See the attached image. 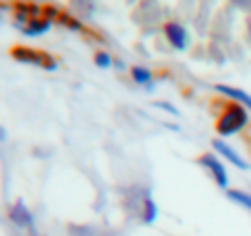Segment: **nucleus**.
I'll return each instance as SVG.
<instances>
[{
  "label": "nucleus",
  "mask_w": 251,
  "mask_h": 236,
  "mask_svg": "<svg viewBox=\"0 0 251 236\" xmlns=\"http://www.w3.org/2000/svg\"><path fill=\"white\" fill-rule=\"evenodd\" d=\"M249 124V110L240 104H229L225 110L221 113L216 122V132L223 137H231L236 132H240L245 126Z\"/></svg>",
  "instance_id": "1"
},
{
  "label": "nucleus",
  "mask_w": 251,
  "mask_h": 236,
  "mask_svg": "<svg viewBox=\"0 0 251 236\" xmlns=\"http://www.w3.org/2000/svg\"><path fill=\"white\" fill-rule=\"evenodd\" d=\"M199 161H201V166H205L209 170V175H212V179L216 181L218 188H223L227 192V190H229V172H227L225 163L221 161V157L214 153H205Z\"/></svg>",
  "instance_id": "2"
},
{
  "label": "nucleus",
  "mask_w": 251,
  "mask_h": 236,
  "mask_svg": "<svg viewBox=\"0 0 251 236\" xmlns=\"http://www.w3.org/2000/svg\"><path fill=\"white\" fill-rule=\"evenodd\" d=\"M163 33L174 51H187V47H190V33H187V29L181 22H176V20L165 22Z\"/></svg>",
  "instance_id": "3"
},
{
  "label": "nucleus",
  "mask_w": 251,
  "mask_h": 236,
  "mask_svg": "<svg viewBox=\"0 0 251 236\" xmlns=\"http://www.w3.org/2000/svg\"><path fill=\"white\" fill-rule=\"evenodd\" d=\"M212 148H214V153H216L218 157L227 159V161H229L234 168H238V170H249V163L245 161V159L240 157V155L236 153V150L231 148L229 144H227V141H223V139H214V141H212Z\"/></svg>",
  "instance_id": "4"
},
{
  "label": "nucleus",
  "mask_w": 251,
  "mask_h": 236,
  "mask_svg": "<svg viewBox=\"0 0 251 236\" xmlns=\"http://www.w3.org/2000/svg\"><path fill=\"white\" fill-rule=\"evenodd\" d=\"M9 219H11L13 225L18 228H25V230H33V214L31 210L25 206V201H16L9 210Z\"/></svg>",
  "instance_id": "5"
},
{
  "label": "nucleus",
  "mask_w": 251,
  "mask_h": 236,
  "mask_svg": "<svg viewBox=\"0 0 251 236\" xmlns=\"http://www.w3.org/2000/svg\"><path fill=\"white\" fill-rule=\"evenodd\" d=\"M214 91L221 93V95H225V97H229V100H234V104L245 106V108L251 113V95L247 91H243V88H234V86H227V84H216V86H214Z\"/></svg>",
  "instance_id": "6"
},
{
  "label": "nucleus",
  "mask_w": 251,
  "mask_h": 236,
  "mask_svg": "<svg viewBox=\"0 0 251 236\" xmlns=\"http://www.w3.org/2000/svg\"><path fill=\"white\" fill-rule=\"evenodd\" d=\"M11 53H13V57H16L18 62H25V64H33V66H42V69H44V64H47V60H49L47 53L33 51V49H25V47L13 49Z\"/></svg>",
  "instance_id": "7"
},
{
  "label": "nucleus",
  "mask_w": 251,
  "mask_h": 236,
  "mask_svg": "<svg viewBox=\"0 0 251 236\" xmlns=\"http://www.w3.org/2000/svg\"><path fill=\"white\" fill-rule=\"evenodd\" d=\"M51 26H53V20H49V18H31V20L22 26V33H25L26 38H40V35H44Z\"/></svg>",
  "instance_id": "8"
},
{
  "label": "nucleus",
  "mask_w": 251,
  "mask_h": 236,
  "mask_svg": "<svg viewBox=\"0 0 251 236\" xmlns=\"http://www.w3.org/2000/svg\"><path fill=\"white\" fill-rule=\"evenodd\" d=\"M130 75H132V82L139 84V86H146V91H152L154 88V73H152L148 66H132L130 69Z\"/></svg>",
  "instance_id": "9"
},
{
  "label": "nucleus",
  "mask_w": 251,
  "mask_h": 236,
  "mask_svg": "<svg viewBox=\"0 0 251 236\" xmlns=\"http://www.w3.org/2000/svg\"><path fill=\"white\" fill-rule=\"evenodd\" d=\"M156 219H159V208H156L154 199H152L150 194H146L141 201V221L146 225H152Z\"/></svg>",
  "instance_id": "10"
},
{
  "label": "nucleus",
  "mask_w": 251,
  "mask_h": 236,
  "mask_svg": "<svg viewBox=\"0 0 251 236\" xmlns=\"http://www.w3.org/2000/svg\"><path fill=\"white\" fill-rule=\"evenodd\" d=\"M227 197H229L234 203H238V206L247 208V210L251 212V194H249V192H243V190L229 188V190H227Z\"/></svg>",
  "instance_id": "11"
},
{
  "label": "nucleus",
  "mask_w": 251,
  "mask_h": 236,
  "mask_svg": "<svg viewBox=\"0 0 251 236\" xmlns=\"http://www.w3.org/2000/svg\"><path fill=\"white\" fill-rule=\"evenodd\" d=\"M60 22L71 31H84V22L79 20V18H75V16H69V13H62Z\"/></svg>",
  "instance_id": "12"
},
{
  "label": "nucleus",
  "mask_w": 251,
  "mask_h": 236,
  "mask_svg": "<svg viewBox=\"0 0 251 236\" xmlns=\"http://www.w3.org/2000/svg\"><path fill=\"white\" fill-rule=\"evenodd\" d=\"M93 62H95V66L97 69H110L113 66V55H110L108 51H97L95 53V57H93Z\"/></svg>",
  "instance_id": "13"
},
{
  "label": "nucleus",
  "mask_w": 251,
  "mask_h": 236,
  "mask_svg": "<svg viewBox=\"0 0 251 236\" xmlns=\"http://www.w3.org/2000/svg\"><path fill=\"white\" fill-rule=\"evenodd\" d=\"M154 106H156V108H161V110H168L170 115H178V110L174 108L172 104H168V102H154Z\"/></svg>",
  "instance_id": "14"
}]
</instances>
